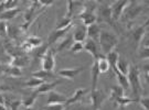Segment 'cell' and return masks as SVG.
I'll use <instances>...</instances> for the list:
<instances>
[{"label":"cell","mask_w":149,"mask_h":110,"mask_svg":"<svg viewBox=\"0 0 149 110\" xmlns=\"http://www.w3.org/2000/svg\"><path fill=\"white\" fill-rule=\"evenodd\" d=\"M8 37V24L6 21H1L0 20V37Z\"/></svg>","instance_id":"38"},{"label":"cell","mask_w":149,"mask_h":110,"mask_svg":"<svg viewBox=\"0 0 149 110\" xmlns=\"http://www.w3.org/2000/svg\"><path fill=\"white\" fill-rule=\"evenodd\" d=\"M21 32H22V29L19 28L18 26H13V24L8 26V35H9L11 39H13V40L19 37Z\"/></svg>","instance_id":"34"},{"label":"cell","mask_w":149,"mask_h":110,"mask_svg":"<svg viewBox=\"0 0 149 110\" xmlns=\"http://www.w3.org/2000/svg\"><path fill=\"white\" fill-rule=\"evenodd\" d=\"M98 76L100 72L97 68V63L96 61H93L92 67H91V78H92V90L97 88V82H98Z\"/></svg>","instance_id":"23"},{"label":"cell","mask_w":149,"mask_h":110,"mask_svg":"<svg viewBox=\"0 0 149 110\" xmlns=\"http://www.w3.org/2000/svg\"><path fill=\"white\" fill-rule=\"evenodd\" d=\"M106 99V95L101 89H94L91 93V105L95 110H100L101 106Z\"/></svg>","instance_id":"9"},{"label":"cell","mask_w":149,"mask_h":110,"mask_svg":"<svg viewBox=\"0 0 149 110\" xmlns=\"http://www.w3.org/2000/svg\"><path fill=\"white\" fill-rule=\"evenodd\" d=\"M75 110H95L93 107H92V105L91 104H81V105H79L76 108H75Z\"/></svg>","instance_id":"42"},{"label":"cell","mask_w":149,"mask_h":110,"mask_svg":"<svg viewBox=\"0 0 149 110\" xmlns=\"http://www.w3.org/2000/svg\"><path fill=\"white\" fill-rule=\"evenodd\" d=\"M24 42H27L28 44H30L33 48H37V47L42 45V40L39 37H37V35H30V37H28L27 40H26Z\"/></svg>","instance_id":"35"},{"label":"cell","mask_w":149,"mask_h":110,"mask_svg":"<svg viewBox=\"0 0 149 110\" xmlns=\"http://www.w3.org/2000/svg\"><path fill=\"white\" fill-rule=\"evenodd\" d=\"M83 43H79V42H73L72 43V45L70 46V52L73 53V54H76V53H81L83 51Z\"/></svg>","instance_id":"36"},{"label":"cell","mask_w":149,"mask_h":110,"mask_svg":"<svg viewBox=\"0 0 149 110\" xmlns=\"http://www.w3.org/2000/svg\"><path fill=\"white\" fill-rule=\"evenodd\" d=\"M62 83V80H54V82H44L41 86H39L36 91L38 94H48L51 90H54L55 87Z\"/></svg>","instance_id":"18"},{"label":"cell","mask_w":149,"mask_h":110,"mask_svg":"<svg viewBox=\"0 0 149 110\" xmlns=\"http://www.w3.org/2000/svg\"><path fill=\"white\" fill-rule=\"evenodd\" d=\"M137 55H138L140 58L145 59V61H148V58H149V47L141 46L140 48H139Z\"/></svg>","instance_id":"37"},{"label":"cell","mask_w":149,"mask_h":110,"mask_svg":"<svg viewBox=\"0 0 149 110\" xmlns=\"http://www.w3.org/2000/svg\"><path fill=\"white\" fill-rule=\"evenodd\" d=\"M116 107H127L128 105H130V104H133V102H138V99H132V98H128L126 96H123V97H119L117 99H115L113 101Z\"/></svg>","instance_id":"27"},{"label":"cell","mask_w":149,"mask_h":110,"mask_svg":"<svg viewBox=\"0 0 149 110\" xmlns=\"http://www.w3.org/2000/svg\"><path fill=\"white\" fill-rule=\"evenodd\" d=\"M98 13H100V17L102 18L103 22H106L111 26H114L113 24V19H112V11H111V6L108 5H104L103 7H98Z\"/></svg>","instance_id":"17"},{"label":"cell","mask_w":149,"mask_h":110,"mask_svg":"<svg viewBox=\"0 0 149 110\" xmlns=\"http://www.w3.org/2000/svg\"><path fill=\"white\" fill-rule=\"evenodd\" d=\"M42 110H64V105H50L43 107Z\"/></svg>","instance_id":"41"},{"label":"cell","mask_w":149,"mask_h":110,"mask_svg":"<svg viewBox=\"0 0 149 110\" xmlns=\"http://www.w3.org/2000/svg\"><path fill=\"white\" fill-rule=\"evenodd\" d=\"M128 3H129V1H127V0H117V1H114L111 5L113 21H118L122 18L123 13H124L125 9L127 8Z\"/></svg>","instance_id":"5"},{"label":"cell","mask_w":149,"mask_h":110,"mask_svg":"<svg viewBox=\"0 0 149 110\" xmlns=\"http://www.w3.org/2000/svg\"><path fill=\"white\" fill-rule=\"evenodd\" d=\"M20 106H21V101L20 100H16V101L11 102V110H18Z\"/></svg>","instance_id":"43"},{"label":"cell","mask_w":149,"mask_h":110,"mask_svg":"<svg viewBox=\"0 0 149 110\" xmlns=\"http://www.w3.org/2000/svg\"><path fill=\"white\" fill-rule=\"evenodd\" d=\"M55 50L54 48H49L47 53L43 55L41 58L42 61V69L47 72H53L55 67Z\"/></svg>","instance_id":"6"},{"label":"cell","mask_w":149,"mask_h":110,"mask_svg":"<svg viewBox=\"0 0 149 110\" xmlns=\"http://www.w3.org/2000/svg\"><path fill=\"white\" fill-rule=\"evenodd\" d=\"M74 26V24H71L70 26L68 28H65V29H61V30H54L52 31L50 34H49V37H48V45L49 46H51V45H53L55 43L60 42L63 37H65L68 35V33L70 32V30L72 29Z\"/></svg>","instance_id":"8"},{"label":"cell","mask_w":149,"mask_h":110,"mask_svg":"<svg viewBox=\"0 0 149 110\" xmlns=\"http://www.w3.org/2000/svg\"><path fill=\"white\" fill-rule=\"evenodd\" d=\"M18 6V1L17 0H7L5 1V8L6 10H10V9H15Z\"/></svg>","instance_id":"40"},{"label":"cell","mask_w":149,"mask_h":110,"mask_svg":"<svg viewBox=\"0 0 149 110\" xmlns=\"http://www.w3.org/2000/svg\"><path fill=\"white\" fill-rule=\"evenodd\" d=\"M83 3L82 1H68L66 2V15L65 18H69V19H73L74 16L79 15L82 9H83Z\"/></svg>","instance_id":"11"},{"label":"cell","mask_w":149,"mask_h":110,"mask_svg":"<svg viewBox=\"0 0 149 110\" xmlns=\"http://www.w3.org/2000/svg\"><path fill=\"white\" fill-rule=\"evenodd\" d=\"M114 73L116 75V79H117L118 86H120L125 91L126 90H129V83H128V78L127 75H124V74H120L117 69H113Z\"/></svg>","instance_id":"22"},{"label":"cell","mask_w":149,"mask_h":110,"mask_svg":"<svg viewBox=\"0 0 149 110\" xmlns=\"http://www.w3.org/2000/svg\"><path fill=\"white\" fill-rule=\"evenodd\" d=\"M73 37V42L84 43L87 40V32H86V26L83 24H79L76 26L74 32L72 34Z\"/></svg>","instance_id":"14"},{"label":"cell","mask_w":149,"mask_h":110,"mask_svg":"<svg viewBox=\"0 0 149 110\" xmlns=\"http://www.w3.org/2000/svg\"><path fill=\"white\" fill-rule=\"evenodd\" d=\"M43 83H44V80H42V79L31 77L29 80H27V82H26L24 86H26L27 88H30V89H37L38 87H39V86H41Z\"/></svg>","instance_id":"33"},{"label":"cell","mask_w":149,"mask_h":110,"mask_svg":"<svg viewBox=\"0 0 149 110\" xmlns=\"http://www.w3.org/2000/svg\"><path fill=\"white\" fill-rule=\"evenodd\" d=\"M84 71L83 66H79V67H71V68H61L58 75L60 77L65 79H69V80H74L75 77L79 75L80 73H82Z\"/></svg>","instance_id":"12"},{"label":"cell","mask_w":149,"mask_h":110,"mask_svg":"<svg viewBox=\"0 0 149 110\" xmlns=\"http://www.w3.org/2000/svg\"><path fill=\"white\" fill-rule=\"evenodd\" d=\"M68 100V97L64 94H61L56 91L55 89L48 93V99H47V106L50 105H64Z\"/></svg>","instance_id":"10"},{"label":"cell","mask_w":149,"mask_h":110,"mask_svg":"<svg viewBox=\"0 0 149 110\" xmlns=\"http://www.w3.org/2000/svg\"><path fill=\"white\" fill-rule=\"evenodd\" d=\"M127 78L128 83H129V88L132 89V93H133L135 99H138L139 94L143 90L141 83H140V71H139L138 66H136L134 64H129Z\"/></svg>","instance_id":"2"},{"label":"cell","mask_w":149,"mask_h":110,"mask_svg":"<svg viewBox=\"0 0 149 110\" xmlns=\"http://www.w3.org/2000/svg\"><path fill=\"white\" fill-rule=\"evenodd\" d=\"M72 43H73V37H72V34H70V35H66L65 37H63L58 43V45H56V47L54 50H55V52H63L65 50L70 48V46L72 45Z\"/></svg>","instance_id":"19"},{"label":"cell","mask_w":149,"mask_h":110,"mask_svg":"<svg viewBox=\"0 0 149 110\" xmlns=\"http://www.w3.org/2000/svg\"><path fill=\"white\" fill-rule=\"evenodd\" d=\"M146 34H148V20L145 22L144 24L137 26L136 29H134L132 31V39H133L134 44L136 45V48H138V46L141 44V41Z\"/></svg>","instance_id":"7"},{"label":"cell","mask_w":149,"mask_h":110,"mask_svg":"<svg viewBox=\"0 0 149 110\" xmlns=\"http://www.w3.org/2000/svg\"><path fill=\"white\" fill-rule=\"evenodd\" d=\"M143 10H144V6L141 3H138L137 1H129L127 8L125 9L122 17H124L126 21H132L134 19H136L143 12Z\"/></svg>","instance_id":"3"},{"label":"cell","mask_w":149,"mask_h":110,"mask_svg":"<svg viewBox=\"0 0 149 110\" xmlns=\"http://www.w3.org/2000/svg\"><path fill=\"white\" fill-rule=\"evenodd\" d=\"M138 102L145 110H149V98L148 96H143L138 98Z\"/></svg>","instance_id":"39"},{"label":"cell","mask_w":149,"mask_h":110,"mask_svg":"<svg viewBox=\"0 0 149 110\" xmlns=\"http://www.w3.org/2000/svg\"><path fill=\"white\" fill-rule=\"evenodd\" d=\"M22 12L21 9L19 8H15V9H10V10H5L1 15H0V20L1 21H9L15 19L16 17H18V15H20Z\"/></svg>","instance_id":"20"},{"label":"cell","mask_w":149,"mask_h":110,"mask_svg":"<svg viewBox=\"0 0 149 110\" xmlns=\"http://www.w3.org/2000/svg\"><path fill=\"white\" fill-rule=\"evenodd\" d=\"M118 42H119V37L116 33L107 31V30H102L100 39H98V45L104 56L109 52L114 51V48L117 46Z\"/></svg>","instance_id":"1"},{"label":"cell","mask_w":149,"mask_h":110,"mask_svg":"<svg viewBox=\"0 0 149 110\" xmlns=\"http://www.w3.org/2000/svg\"><path fill=\"white\" fill-rule=\"evenodd\" d=\"M31 77H34V78H39L42 79V80H47V79H51L55 77V74H53V72H47V71H43V69H39V71H36L31 74Z\"/></svg>","instance_id":"24"},{"label":"cell","mask_w":149,"mask_h":110,"mask_svg":"<svg viewBox=\"0 0 149 110\" xmlns=\"http://www.w3.org/2000/svg\"><path fill=\"white\" fill-rule=\"evenodd\" d=\"M88 93V89L87 88H79L75 90V93L70 98H68L66 100V102L64 104V106H72L76 104V102H79L82 98H83V96H85L86 94Z\"/></svg>","instance_id":"16"},{"label":"cell","mask_w":149,"mask_h":110,"mask_svg":"<svg viewBox=\"0 0 149 110\" xmlns=\"http://www.w3.org/2000/svg\"><path fill=\"white\" fill-rule=\"evenodd\" d=\"M119 53L116 52V51H112V52H109L107 55H105V58L107 59V62L109 64V66L114 69V68L116 67V64H117V61L118 58H119Z\"/></svg>","instance_id":"30"},{"label":"cell","mask_w":149,"mask_h":110,"mask_svg":"<svg viewBox=\"0 0 149 110\" xmlns=\"http://www.w3.org/2000/svg\"><path fill=\"white\" fill-rule=\"evenodd\" d=\"M38 95L39 94H38L37 91H33L32 94L26 96V97L21 100V105L23 106L26 109L32 108V106L34 105V102H36V100H37V98H38Z\"/></svg>","instance_id":"25"},{"label":"cell","mask_w":149,"mask_h":110,"mask_svg":"<svg viewBox=\"0 0 149 110\" xmlns=\"http://www.w3.org/2000/svg\"><path fill=\"white\" fill-rule=\"evenodd\" d=\"M76 17L79 20H81L82 24L85 26L94 24L97 21V16H96L95 12H90V11H86L84 9H82V11Z\"/></svg>","instance_id":"13"},{"label":"cell","mask_w":149,"mask_h":110,"mask_svg":"<svg viewBox=\"0 0 149 110\" xmlns=\"http://www.w3.org/2000/svg\"><path fill=\"white\" fill-rule=\"evenodd\" d=\"M6 10V8H5V1H1L0 2V15L3 12V11Z\"/></svg>","instance_id":"44"},{"label":"cell","mask_w":149,"mask_h":110,"mask_svg":"<svg viewBox=\"0 0 149 110\" xmlns=\"http://www.w3.org/2000/svg\"><path fill=\"white\" fill-rule=\"evenodd\" d=\"M86 32H87V39H91L93 41L98 43V39L101 35L102 28L101 26L96 22L94 24H91V26H86Z\"/></svg>","instance_id":"15"},{"label":"cell","mask_w":149,"mask_h":110,"mask_svg":"<svg viewBox=\"0 0 149 110\" xmlns=\"http://www.w3.org/2000/svg\"><path fill=\"white\" fill-rule=\"evenodd\" d=\"M96 63H97V68H98L100 74H106L109 71V68H111V66H109V64H108L107 59L105 58V56L100 57L96 61Z\"/></svg>","instance_id":"28"},{"label":"cell","mask_w":149,"mask_h":110,"mask_svg":"<svg viewBox=\"0 0 149 110\" xmlns=\"http://www.w3.org/2000/svg\"><path fill=\"white\" fill-rule=\"evenodd\" d=\"M29 63H30V58L28 57V56H26V55H18V56H15V57L11 58L10 65L21 68L26 67Z\"/></svg>","instance_id":"21"},{"label":"cell","mask_w":149,"mask_h":110,"mask_svg":"<svg viewBox=\"0 0 149 110\" xmlns=\"http://www.w3.org/2000/svg\"><path fill=\"white\" fill-rule=\"evenodd\" d=\"M5 68V72H7V74H9L12 77H21L22 76V71L21 68L17 67V66H12V65H9Z\"/></svg>","instance_id":"32"},{"label":"cell","mask_w":149,"mask_h":110,"mask_svg":"<svg viewBox=\"0 0 149 110\" xmlns=\"http://www.w3.org/2000/svg\"><path fill=\"white\" fill-rule=\"evenodd\" d=\"M83 51H85L86 53H88L91 56L93 57V61H97L100 57L104 56L101 52V48H100V45L98 43L91 40V39H87L85 42L83 43Z\"/></svg>","instance_id":"4"},{"label":"cell","mask_w":149,"mask_h":110,"mask_svg":"<svg viewBox=\"0 0 149 110\" xmlns=\"http://www.w3.org/2000/svg\"><path fill=\"white\" fill-rule=\"evenodd\" d=\"M128 68H129V63L127 62V59L123 56H119L117 61V64H116V67L114 69H117L120 74H124V75H127L128 73Z\"/></svg>","instance_id":"26"},{"label":"cell","mask_w":149,"mask_h":110,"mask_svg":"<svg viewBox=\"0 0 149 110\" xmlns=\"http://www.w3.org/2000/svg\"><path fill=\"white\" fill-rule=\"evenodd\" d=\"M71 24H73V19H69V18H65L62 17L58 19V21L55 23V30H61V29H65L70 26Z\"/></svg>","instance_id":"31"},{"label":"cell","mask_w":149,"mask_h":110,"mask_svg":"<svg viewBox=\"0 0 149 110\" xmlns=\"http://www.w3.org/2000/svg\"><path fill=\"white\" fill-rule=\"evenodd\" d=\"M123 96H125V90H124L120 86H118V85H114V86H112L109 99L112 100V101H114L115 99H117V98H119V97H123Z\"/></svg>","instance_id":"29"}]
</instances>
